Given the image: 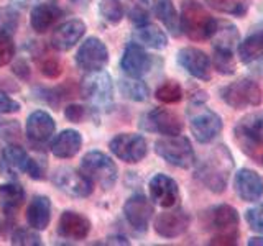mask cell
I'll list each match as a JSON object with an SVG mask.
<instances>
[{
	"label": "cell",
	"instance_id": "obj_1",
	"mask_svg": "<svg viewBox=\"0 0 263 246\" xmlns=\"http://www.w3.org/2000/svg\"><path fill=\"white\" fill-rule=\"evenodd\" d=\"M232 168H234L232 154L229 153V150L224 145H220L214 148L202 161H199L194 176L211 192L222 194L229 184Z\"/></svg>",
	"mask_w": 263,
	"mask_h": 246
},
{
	"label": "cell",
	"instance_id": "obj_2",
	"mask_svg": "<svg viewBox=\"0 0 263 246\" xmlns=\"http://www.w3.org/2000/svg\"><path fill=\"white\" fill-rule=\"evenodd\" d=\"M179 22L181 31L193 41H204L212 38L219 23L197 0H184L181 4Z\"/></svg>",
	"mask_w": 263,
	"mask_h": 246
},
{
	"label": "cell",
	"instance_id": "obj_3",
	"mask_svg": "<svg viewBox=\"0 0 263 246\" xmlns=\"http://www.w3.org/2000/svg\"><path fill=\"white\" fill-rule=\"evenodd\" d=\"M234 138L238 148L263 166V110L243 117L234 128Z\"/></svg>",
	"mask_w": 263,
	"mask_h": 246
},
{
	"label": "cell",
	"instance_id": "obj_4",
	"mask_svg": "<svg viewBox=\"0 0 263 246\" xmlns=\"http://www.w3.org/2000/svg\"><path fill=\"white\" fill-rule=\"evenodd\" d=\"M81 172L90 182L101 186L102 189H112L117 182L119 169L112 158L102 151H89L81 161Z\"/></svg>",
	"mask_w": 263,
	"mask_h": 246
},
{
	"label": "cell",
	"instance_id": "obj_5",
	"mask_svg": "<svg viewBox=\"0 0 263 246\" xmlns=\"http://www.w3.org/2000/svg\"><path fill=\"white\" fill-rule=\"evenodd\" d=\"M214 35H217V38L214 39V66H216L217 72L224 74V76L234 74V49L238 41L237 28L230 23H219Z\"/></svg>",
	"mask_w": 263,
	"mask_h": 246
},
{
	"label": "cell",
	"instance_id": "obj_6",
	"mask_svg": "<svg viewBox=\"0 0 263 246\" xmlns=\"http://www.w3.org/2000/svg\"><path fill=\"white\" fill-rule=\"evenodd\" d=\"M81 94L94 109H107L114 100V84L105 71H92L82 79Z\"/></svg>",
	"mask_w": 263,
	"mask_h": 246
},
{
	"label": "cell",
	"instance_id": "obj_7",
	"mask_svg": "<svg viewBox=\"0 0 263 246\" xmlns=\"http://www.w3.org/2000/svg\"><path fill=\"white\" fill-rule=\"evenodd\" d=\"M155 151L171 166L189 169L194 164V150L186 136H166L155 143Z\"/></svg>",
	"mask_w": 263,
	"mask_h": 246
},
{
	"label": "cell",
	"instance_id": "obj_8",
	"mask_svg": "<svg viewBox=\"0 0 263 246\" xmlns=\"http://www.w3.org/2000/svg\"><path fill=\"white\" fill-rule=\"evenodd\" d=\"M222 118L214 110L199 104L189 107V128L199 143H211L222 131Z\"/></svg>",
	"mask_w": 263,
	"mask_h": 246
},
{
	"label": "cell",
	"instance_id": "obj_9",
	"mask_svg": "<svg viewBox=\"0 0 263 246\" xmlns=\"http://www.w3.org/2000/svg\"><path fill=\"white\" fill-rule=\"evenodd\" d=\"M220 97L229 107L242 110L247 107H258L263 100V92L257 82L250 79H238L222 87Z\"/></svg>",
	"mask_w": 263,
	"mask_h": 246
},
{
	"label": "cell",
	"instance_id": "obj_10",
	"mask_svg": "<svg viewBox=\"0 0 263 246\" xmlns=\"http://www.w3.org/2000/svg\"><path fill=\"white\" fill-rule=\"evenodd\" d=\"M109 148L119 159L130 164L140 162L148 153L146 139L142 135L135 133H120L114 136L109 143Z\"/></svg>",
	"mask_w": 263,
	"mask_h": 246
},
{
	"label": "cell",
	"instance_id": "obj_11",
	"mask_svg": "<svg viewBox=\"0 0 263 246\" xmlns=\"http://www.w3.org/2000/svg\"><path fill=\"white\" fill-rule=\"evenodd\" d=\"M201 221L204 230H208V232H214L216 235L232 233L237 232L238 213L232 205L220 203L205 210L201 217Z\"/></svg>",
	"mask_w": 263,
	"mask_h": 246
},
{
	"label": "cell",
	"instance_id": "obj_12",
	"mask_svg": "<svg viewBox=\"0 0 263 246\" xmlns=\"http://www.w3.org/2000/svg\"><path fill=\"white\" fill-rule=\"evenodd\" d=\"M51 180L61 192L71 197H76V199H84V197H89L92 194L94 184L81 171H76L72 168L56 169Z\"/></svg>",
	"mask_w": 263,
	"mask_h": 246
},
{
	"label": "cell",
	"instance_id": "obj_13",
	"mask_svg": "<svg viewBox=\"0 0 263 246\" xmlns=\"http://www.w3.org/2000/svg\"><path fill=\"white\" fill-rule=\"evenodd\" d=\"M109 63V49L102 39L96 36L87 38L76 53V64L87 72L101 71Z\"/></svg>",
	"mask_w": 263,
	"mask_h": 246
},
{
	"label": "cell",
	"instance_id": "obj_14",
	"mask_svg": "<svg viewBox=\"0 0 263 246\" xmlns=\"http://www.w3.org/2000/svg\"><path fill=\"white\" fill-rule=\"evenodd\" d=\"M153 203L142 194L132 195L123 205V215H125L130 227L137 232H146L148 225L153 218Z\"/></svg>",
	"mask_w": 263,
	"mask_h": 246
},
{
	"label": "cell",
	"instance_id": "obj_15",
	"mask_svg": "<svg viewBox=\"0 0 263 246\" xmlns=\"http://www.w3.org/2000/svg\"><path fill=\"white\" fill-rule=\"evenodd\" d=\"M142 125L146 130L158 131V133L166 136H176L183 131V121H181L178 115L168 109H161V107L148 112Z\"/></svg>",
	"mask_w": 263,
	"mask_h": 246
},
{
	"label": "cell",
	"instance_id": "obj_16",
	"mask_svg": "<svg viewBox=\"0 0 263 246\" xmlns=\"http://www.w3.org/2000/svg\"><path fill=\"white\" fill-rule=\"evenodd\" d=\"M189 223H191V217L186 210H168L155 218V232L163 238H176L186 232Z\"/></svg>",
	"mask_w": 263,
	"mask_h": 246
},
{
	"label": "cell",
	"instance_id": "obj_17",
	"mask_svg": "<svg viewBox=\"0 0 263 246\" xmlns=\"http://www.w3.org/2000/svg\"><path fill=\"white\" fill-rule=\"evenodd\" d=\"M150 197L155 203H158L163 209L175 207L179 200V187L175 179L166 174H156L150 180Z\"/></svg>",
	"mask_w": 263,
	"mask_h": 246
},
{
	"label": "cell",
	"instance_id": "obj_18",
	"mask_svg": "<svg viewBox=\"0 0 263 246\" xmlns=\"http://www.w3.org/2000/svg\"><path fill=\"white\" fill-rule=\"evenodd\" d=\"M178 63L186 72L199 80L211 79V61L209 56L197 48H183L178 53Z\"/></svg>",
	"mask_w": 263,
	"mask_h": 246
},
{
	"label": "cell",
	"instance_id": "obj_19",
	"mask_svg": "<svg viewBox=\"0 0 263 246\" xmlns=\"http://www.w3.org/2000/svg\"><path fill=\"white\" fill-rule=\"evenodd\" d=\"M89 232L90 221L87 217L72 210H66L61 213L60 221H58V235L61 238L71 241H81L87 238Z\"/></svg>",
	"mask_w": 263,
	"mask_h": 246
},
{
	"label": "cell",
	"instance_id": "obj_20",
	"mask_svg": "<svg viewBox=\"0 0 263 246\" xmlns=\"http://www.w3.org/2000/svg\"><path fill=\"white\" fill-rule=\"evenodd\" d=\"M152 59L138 43H128L120 59V68L128 77H142L150 71Z\"/></svg>",
	"mask_w": 263,
	"mask_h": 246
},
{
	"label": "cell",
	"instance_id": "obj_21",
	"mask_svg": "<svg viewBox=\"0 0 263 246\" xmlns=\"http://www.w3.org/2000/svg\"><path fill=\"white\" fill-rule=\"evenodd\" d=\"M86 33V23L74 18L69 22H64L60 27H56L53 35H51V46L58 51H69L71 48H74L79 39L84 36Z\"/></svg>",
	"mask_w": 263,
	"mask_h": 246
},
{
	"label": "cell",
	"instance_id": "obj_22",
	"mask_svg": "<svg viewBox=\"0 0 263 246\" xmlns=\"http://www.w3.org/2000/svg\"><path fill=\"white\" fill-rule=\"evenodd\" d=\"M234 187L245 202H257L263 197V177L253 169H240L235 174Z\"/></svg>",
	"mask_w": 263,
	"mask_h": 246
},
{
	"label": "cell",
	"instance_id": "obj_23",
	"mask_svg": "<svg viewBox=\"0 0 263 246\" xmlns=\"http://www.w3.org/2000/svg\"><path fill=\"white\" fill-rule=\"evenodd\" d=\"M56 131L54 118L45 110H36L27 118V136L33 143H46Z\"/></svg>",
	"mask_w": 263,
	"mask_h": 246
},
{
	"label": "cell",
	"instance_id": "obj_24",
	"mask_svg": "<svg viewBox=\"0 0 263 246\" xmlns=\"http://www.w3.org/2000/svg\"><path fill=\"white\" fill-rule=\"evenodd\" d=\"M28 153L22 146L10 145L4 148L0 156V174L8 179H16L20 172H27Z\"/></svg>",
	"mask_w": 263,
	"mask_h": 246
},
{
	"label": "cell",
	"instance_id": "obj_25",
	"mask_svg": "<svg viewBox=\"0 0 263 246\" xmlns=\"http://www.w3.org/2000/svg\"><path fill=\"white\" fill-rule=\"evenodd\" d=\"M28 227L35 230H46L51 221V200L46 195H35L27 209Z\"/></svg>",
	"mask_w": 263,
	"mask_h": 246
},
{
	"label": "cell",
	"instance_id": "obj_26",
	"mask_svg": "<svg viewBox=\"0 0 263 246\" xmlns=\"http://www.w3.org/2000/svg\"><path fill=\"white\" fill-rule=\"evenodd\" d=\"M82 146V136L78 130H64L51 143V153L60 159L74 158Z\"/></svg>",
	"mask_w": 263,
	"mask_h": 246
},
{
	"label": "cell",
	"instance_id": "obj_27",
	"mask_svg": "<svg viewBox=\"0 0 263 246\" xmlns=\"http://www.w3.org/2000/svg\"><path fill=\"white\" fill-rule=\"evenodd\" d=\"M63 15H64V12L53 2L40 4L31 10V16H30L31 28L36 33H45L51 28Z\"/></svg>",
	"mask_w": 263,
	"mask_h": 246
},
{
	"label": "cell",
	"instance_id": "obj_28",
	"mask_svg": "<svg viewBox=\"0 0 263 246\" xmlns=\"http://www.w3.org/2000/svg\"><path fill=\"white\" fill-rule=\"evenodd\" d=\"M25 199H27V194H25V189L20 184L7 182L0 186V207L7 215H12L18 210Z\"/></svg>",
	"mask_w": 263,
	"mask_h": 246
},
{
	"label": "cell",
	"instance_id": "obj_29",
	"mask_svg": "<svg viewBox=\"0 0 263 246\" xmlns=\"http://www.w3.org/2000/svg\"><path fill=\"white\" fill-rule=\"evenodd\" d=\"M134 36L138 43H142V45L152 48V49H164L168 46L166 33L153 23L138 25L135 33H134Z\"/></svg>",
	"mask_w": 263,
	"mask_h": 246
},
{
	"label": "cell",
	"instance_id": "obj_30",
	"mask_svg": "<svg viewBox=\"0 0 263 246\" xmlns=\"http://www.w3.org/2000/svg\"><path fill=\"white\" fill-rule=\"evenodd\" d=\"M155 13L173 36L179 35L181 33L179 15L176 12L175 5L171 4V0H156L155 2Z\"/></svg>",
	"mask_w": 263,
	"mask_h": 246
},
{
	"label": "cell",
	"instance_id": "obj_31",
	"mask_svg": "<svg viewBox=\"0 0 263 246\" xmlns=\"http://www.w3.org/2000/svg\"><path fill=\"white\" fill-rule=\"evenodd\" d=\"M238 56H240V61L245 64L260 59L263 56V30L252 33L238 45Z\"/></svg>",
	"mask_w": 263,
	"mask_h": 246
},
{
	"label": "cell",
	"instance_id": "obj_32",
	"mask_svg": "<svg viewBox=\"0 0 263 246\" xmlns=\"http://www.w3.org/2000/svg\"><path fill=\"white\" fill-rule=\"evenodd\" d=\"M119 87H120L122 95L130 98V100H134V102H145L148 95H150V90H148L143 80H140V77L122 79Z\"/></svg>",
	"mask_w": 263,
	"mask_h": 246
},
{
	"label": "cell",
	"instance_id": "obj_33",
	"mask_svg": "<svg viewBox=\"0 0 263 246\" xmlns=\"http://www.w3.org/2000/svg\"><path fill=\"white\" fill-rule=\"evenodd\" d=\"M97 7L102 18L112 25L120 23L123 18V13H125L122 0H99Z\"/></svg>",
	"mask_w": 263,
	"mask_h": 246
},
{
	"label": "cell",
	"instance_id": "obj_34",
	"mask_svg": "<svg viewBox=\"0 0 263 246\" xmlns=\"http://www.w3.org/2000/svg\"><path fill=\"white\" fill-rule=\"evenodd\" d=\"M205 4L220 13H227L234 16L245 15L247 8H249L247 0H205Z\"/></svg>",
	"mask_w": 263,
	"mask_h": 246
},
{
	"label": "cell",
	"instance_id": "obj_35",
	"mask_svg": "<svg viewBox=\"0 0 263 246\" xmlns=\"http://www.w3.org/2000/svg\"><path fill=\"white\" fill-rule=\"evenodd\" d=\"M155 97L163 104H176L183 98V89H181L178 82L168 80L156 89Z\"/></svg>",
	"mask_w": 263,
	"mask_h": 246
},
{
	"label": "cell",
	"instance_id": "obj_36",
	"mask_svg": "<svg viewBox=\"0 0 263 246\" xmlns=\"http://www.w3.org/2000/svg\"><path fill=\"white\" fill-rule=\"evenodd\" d=\"M128 2V16L137 27L138 25L148 23V0H127Z\"/></svg>",
	"mask_w": 263,
	"mask_h": 246
},
{
	"label": "cell",
	"instance_id": "obj_37",
	"mask_svg": "<svg viewBox=\"0 0 263 246\" xmlns=\"http://www.w3.org/2000/svg\"><path fill=\"white\" fill-rule=\"evenodd\" d=\"M12 244L20 246H40L41 238L35 232V228H16L12 235Z\"/></svg>",
	"mask_w": 263,
	"mask_h": 246
},
{
	"label": "cell",
	"instance_id": "obj_38",
	"mask_svg": "<svg viewBox=\"0 0 263 246\" xmlns=\"http://www.w3.org/2000/svg\"><path fill=\"white\" fill-rule=\"evenodd\" d=\"M15 56V43L7 30L0 28V68L12 63Z\"/></svg>",
	"mask_w": 263,
	"mask_h": 246
},
{
	"label": "cell",
	"instance_id": "obj_39",
	"mask_svg": "<svg viewBox=\"0 0 263 246\" xmlns=\"http://www.w3.org/2000/svg\"><path fill=\"white\" fill-rule=\"evenodd\" d=\"M245 220L250 230L257 233H263V205H257L245 212Z\"/></svg>",
	"mask_w": 263,
	"mask_h": 246
},
{
	"label": "cell",
	"instance_id": "obj_40",
	"mask_svg": "<svg viewBox=\"0 0 263 246\" xmlns=\"http://www.w3.org/2000/svg\"><path fill=\"white\" fill-rule=\"evenodd\" d=\"M40 71L43 76H46L49 79H56L61 76L63 64L60 63V59H56V57L48 56V57H45L43 63H40Z\"/></svg>",
	"mask_w": 263,
	"mask_h": 246
},
{
	"label": "cell",
	"instance_id": "obj_41",
	"mask_svg": "<svg viewBox=\"0 0 263 246\" xmlns=\"http://www.w3.org/2000/svg\"><path fill=\"white\" fill-rule=\"evenodd\" d=\"M45 172H46V166L45 162H41L40 159H35L28 156V164H27V174L35 179V180H41L45 179Z\"/></svg>",
	"mask_w": 263,
	"mask_h": 246
},
{
	"label": "cell",
	"instance_id": "obj_42",
	"mask_svg": "<svg viewBox=\"0 0 263 246\" xmlns=\"http://www.w3.org/2000/svg\"><path fill=\"white\" fill-rule=\"evenodd\" d=\"M20 109L22 105L18 102L0 90V113H16L20 112Z\"/></svg>",
	"mask_w": 263,
	"mask_h": 246
},
{
	"label": "cell",
	"instance_id": "obj_43",
	"mask_svg": "<svg viewBox=\"0 0 263 246\" xmlns=\"http://www.w3.org/2000/svg\"><path fill=\"white\" fill-rule=\"evenodd\" d=\"M64 117L72 123H81L86 117V109L81 105H68L64 110Z\"/></svg>",
	"mask_w": 263,
	"mask_h": 246
},
{
	"label": "cell",
	"instance_id": "obj_44",
	"mask_svg": "<svg viewBox=\"0 0 263 246\" xmlns=\"http://www.w3.org/2000/svg\"><path fill=\"white\" fill-rule=\"evenodd\" d=\"M238 240V232L226 233V235H214L209 244H235Z\"/></svg>",
	"mask_w": 263,
	"mask_h": 246
},
{
	"label": "cell",
	"instance_id": "obj_45",
	"mask_svg": "<svg viewBox=\"0 0 263 246\" xmlns=\"http://www.w3.org/2000/svg\"><path fill=\"white\" fill-rule=\"evenodd\" d=\"M54 5H58L63 12L74 10V8H81L82 4H86L87 0H51Z\"/></svg>",
	"mask_w": 263,
	"mask_h": 246
},
{
	"label": "cell",
	"instance_id": "obj_46",
	"mask_svg": "<svg viewBox=\"0 0 263 246\" xmlns=\"http://www.w3.org/2000/svg\"><path fill=\"white\" fill-rule=\"evenodd\" d=\"M13 72L18 74L22 79H27L28 74H30V69H28V66H27V63H25V61H18L13 66Z\"/></svg>",
	"mask_w": 263,
	"mask_h": 246
},
{
	"label": "cell",
	"instance_id": "obj_47",
	"mask_svg": "<svg viewBox=\"0 0 263 246\" xmlns=\"http://www.w3.org/2000/svg\"><path fill=\"white\" fill-rule=\"evenodd\" d=\"M109 244L115 243V244H128V240H125V238H109V241H107Z\"/></svg>",
	"mask_w": 263,
	"mask_h": 246
},
{
	"label": "cell",
	"instance_id": "obj_48",
	"mask_svg": "<svg viewBox=\"0 0 263 246\" xmlns=\"http://www.w3.org/2000/svg\"><path fill=\"white\" fill-rule=\"evenodd\" d=\"M249 244L250 246H260V244H263V238H250L249 240Z\"/></svg>",
	"mask_w": 263,
	"mask_h": 246
},
{
	"label": "cell",
	"instance_id": "obj_49",
	"mask_svg": "<svg viewBox=\"0 0 263 246\" xmlns=\"http://www.w3.org/2000/svg\"><path fill=\"white\" fill-rule=\"evenodd\" d=\"M13 2L20 4V5H23V7H27V5H31V4L38 2V0H13Z\"/></svg>",
	"mask_w": 263,
	"mask_h": 246
}]
</instances>
